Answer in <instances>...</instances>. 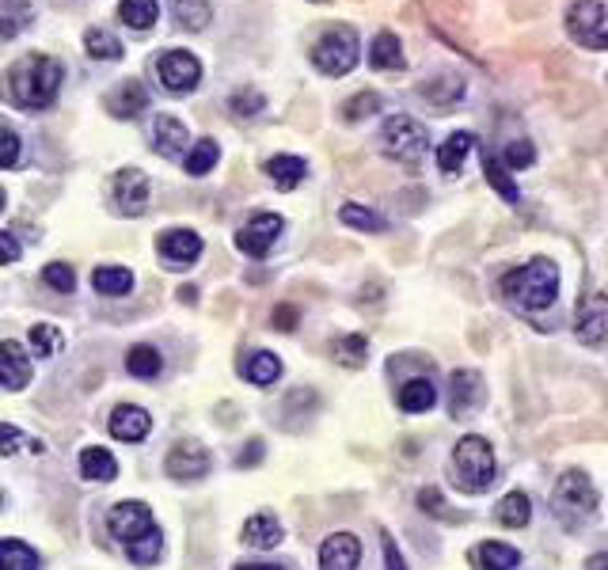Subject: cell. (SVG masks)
I'll use <instances>...</instances> for the list:
<instances>
[{"label":"cell","mask_w":608,"mask_h":570,"mask_svg":"<svg viewBox=\"0 0 608 570\" xmlns=\"http://www.w3.org/2000/svg\"><path fill=\"white\" fill-rule=\"evenodd\" d=\"M61 80H65L61 61H54V57L46 54H27L8 69L4 92H8V99H12L16 107H23V111H42V107H50L57 99Z\"/></svg>","instance_id":"cell-1"},{"label":"cell","mask_w":608,"mask_h":570,"mask_svg":"<svg viewBox=\"0 0 608 570\" xmlns=\"http://www.w3.org/2000/svg\"><path fill=\"white\" fill-rule=\"evenodd\" d=\"M502 293L510 297L513 304L529 308V312H540L555 304L559 297V266L551 259H532L529 266H517L502 278Z\"/></svg>","instance_id":"cell-2"},{"label":"cell","mask_w":608,"mask_h":570,"mask_svg":"<svg viewBox=\"0 0 608 570\" xmlns=\"http://www.w3.org/2000/svg\"><path fill=\"white\" fill-rule=\"evenodd\" d=\"M453 472H456V487L468 494H483L494 483V453L487 445V437H460L453 453Z\"/></svg>","instance_id":"cell-3"},{"label":"cell","mask_w":608,"mask_h":570,"mask_svg":"<svg viewBox=\"0 0 608 570\" xmlns=\"http://www.w3.org/2000/svg\"><path fill=\"white\" fill-rule=\"evenodd\" d=\"M358 35L350 31V27H331V31H323V38L312 46V61H316V69L327 76H346L354 65H358Z\"/></svg>","instance_id":"cell-4"},{"label":"cell","mask_w":608,"mask_h":570,"mask_svg":"<svg viewBox=\"0 0 608 570\" xmlns=\"http://www.w3.org/2000/svg\"><path fill=\"white\" fill-rule=\"evenodd\" d=\"M426 145H430L426 126L415 122L411 114H392L384 122V149H388V156H396L403 164H418L426 156Z\"/></svg>","instance_id":"cell-5"},{"label":"cell","mask_w":608,"mask_h":570,"mask_svg":"<svg viewBox=\"0 0 608 570\" xmlns=\"http://www.w3.org/2000/svg\"><path fill=\"white\" fill-rule=\"evenodd\" d=\"M555 506H559V513H563L567 521H574V517L586 521V517H593L597 506H601V494L589 483L586 472H567L559 479V487H555Z\"/></svg>","instance_id":"cell-6"},{"label":"cell","mask_w":608,"mask_h":570,"mask_svg":"<svg viewBox=\"0 0 608 570\" xmlns=\"http://www.w3.org/2000/svg\"><path fill=\"white\" fill-rule=\"evenodd\" d=\"M567 31L578 38L586 50H605L608 46V16L601 0H578L567 12Z\"/></svg>","instance_id":"cell-7"},{"label":"cell","mask_w":608,"mask_h":570,"mask_svg":"<svg viewBox=\"0 0 608 570\" xmlns=\"http://www.w3.org/2000/svg\"><path fill=\"white\" fill-rule=\"evenodd\" d=\"M107 529H111L114 540L126 544V548L149 540L152 532H160L156 529V521H152V510L145 502H118V506H111V513H107Z\"/></svg>","instance_id":"cell-8"},{"label":"cell","mask_w":608,"mask_h":570,"mask_svg":"<svg viewBox=\"0 0 608 570\" xmlns=\"http://www.w3.org/2000/svg\"><path fill=\"white\" fill-rule=\"evenodd\" d=\"M156 76H160L164 92L187 95V92L198 88V80H202V65H198V57L190 54V50H164L160 61H156Z\"/></svg>","instance_id":"cell-9"},{"label":"cell","mask_w":608,"mask_h":570,"mask_svg":"<svg viewBox=\"0 0 608 570\" xmlns=\"http://www.w3.org/2000/svg\"><path fill=\"white\" fill-rule=\"evenodd\" d=\"M282 228H285V221L278 217V213H255V217L240 228L236 247H240L244 255H251V259H263V255H270L274 240L282 236Z\"/></svg>","instance_id":"cell-10"},{"label":"cell","mask_w":608,"mask_h":570,"mask_svg":"<svg viewBox=\"0 0 608 570\" xmlns=\"http://www.w3.org/2000/svg\"><path fill=\"white\" fill-rule=\"evenodd\" d=\"M114 202L126 217H141L145 206H149V179L145 171L137 168H122L114 175Z\"/></svg>","instance_id":"cell-11"},{"label":"cell","mask_w":608,"mask_h":570,"mask_svg":"<svg viewBox=\"0 0 608 570\" xmlns=\"http://www.w3.org/2000/svg\"><path fill=\"white\" fill-rule=\"evenodd\" d=\"M168 475L171 479H187V483H194V479H202V475L209 472V453L198 445V441H175L168 453Z\"/></svg>","instance_id":"cell-12"},{"label":"cell","mask_w":608,"mask_h":570,"mask_svg":"<svg viewBox=\"0 0 608 570\" xmlns=\"http://www.w3.org/2000/svg\"><path fill=\"white\" fill-rule=\"evenodd\" d=\"M361 540L354 532H335L320 548V570H358Z\"/></svg>","instance_id":"cell-13"},{"label":"cell","mask_w":608,"mask_h":570,"mask_svg":"<svg viewBox=\"0 0 608 570\" xmlns=\"http://www.w3.org/2000/svg\"><path fill=\"white\" fill-rule=\"evenodd\" d=\"M160 255H164V263L171 266L198 263V259H202V236L190 232V228H168V232L160 236Z\"/></svg>","instance_id":"cell-14"},{"label":"cell","mask_w":608,"mask_h":570,"mask_svg":"<svg viewBox=\"0 0 608 570\" xmlns=\"http://www.w3.org/2000/svg\"><path fill=\"white\" fill-rule=\"evenodd\" d=\"M152 145H156L160 156H168V160H183V152H187V145H190V133L175 114H156Z\"/></svg>","instance_id":"cell-15"},{"label":"cell","mask_w":608,"mask_h":570,"mask_svg":"<svg viewBox=\"0 0 608 570\" xmlns=\"http://www.w3.org/2000/svg\"><path fill=\"white\" fill-rule=\"evenodd\" d=\"M27 380H31V358H27V350L12 339L0 342V384L19 392Z\"/></svg>","instance_id":"cell-16"},{"label":"cell","mask_w":608,"mask_h":570,"mask_svg":"<svg viewBox=\"0 0 608 570\" xmlns=\"http://www.w3.org/2000/svg\"><path fill=\"white\" fill-rule=\"evenodd\" d=\"M152 430V418L145 407H133V403H122V407H114L111 415V434L118 441H145V434Z\"/></svg>","instance_id":"cell-17"},{"label":"cell","mask_w":608,"mask_h":570,"mask_svg":"<svg viewBox=\"0 0 608 570\" xmlns=\"http://www.w3.org/2000/svg\"><path fill=\"white\" fill-rule=\"evenodd\" d=\"M149 107V92L141 80H122L111 95H107V111L114 118H137V114Z\"/></svg>","instance_id":"cell-18"},{"label":"cell","mask_w":608,"mask_h":570,"mask_svg":"<svg viewBox=\"0 0 608 570\" xmlns=\"http://www.w3.org/2000/svg\"><path fill=\"white\" fill-rule=\"evenodd\" d=\"M282 521L274 517V513H255L251 521L244 525V544H251V548H278L282 544Z\"/></svg>","instance_id":"cell-19"},{"label":"cell","mask_w":608,"mask_h":570,"mask_svg":"<svg viewBox=\"0 0 608 570\" xmlns=\"http://www.w3.org/2000/svg\"><path fill=\"white\" fill-rule=\"evenodd\" d=\"M472 145H475V137L468 130L449 133V137H445V145H437V168L445 171V175H456V171L464 168V160H468Z\"/></svg>","instance_id":"cell-20"},{"label":"cell","mask_w":608,"mask_h":570,"mask_svg":"<svg viewBox=\"0 0 608 570\" xmlns=\"http://www.w3.org/2000/svg\"><path fill=\"white\" fill-rule=\"evenodd\" d=\"M434 403H437V388L430 377H415L399 388V407H403L407 415H422V411H430Z\"/></svg>","instance_id":"cell-21"},{"label":"cell","mask_w":608,"mask_h":570,"mask_svg":"<svg viewBox=\"0 0 608 570\" xmlns=\"http://www.w3.org/2000/svg\"><path fill=\"white\" fill-rule=\"evenodd\" d=\"M369 61H373V69H380V73H396V69L407 65V61H403V50H399V38L392 35V31H380V35L373 38Z\"/></svg>","instance_id":"cell-22"},{"label":"cell","mask_w":608,"mask_h":570,"mask_svg":"<svg viewBox=\"0 0 608 570\" xmlns=\"http://www.w3.org/2000/svg\"><path fill=\"white\" fill-rule=\"evenodd\" d=\"M80 475H84V479H95V483H111L114 475H118V460H114L107 449L88 445V449L80 453Z\"/></svg>","instance_id":"cell-23"},{"label":"cell","mask_w":608,"mask_h":570,"mask_svg":"<svg viewBox=\"0 0 608 570\" xmlns=\"http://www.w3.org/2000/svg\"><path fill=\"white\" fill-rule=\"evenodd\" d=\"M240 373H244L251 384L266 388V384H274V380L282 377V361H278V354H270V350H255V354L240 365Z\"/></svg>","instance_id":"cell-24"},{"label":"cell","mask_w":608,"mask_h":570,"mask_svg":"<svg viewBox=\"0 0 608 570\" xmlns=\"http://www.w3.org/2000/svg\"><path fill=\"white\" fill-rule=\"evenodd\" d=\"M483 380H479V373H472V369H460V373H453V399H449V411L456 415H464L472 403H479V396H483V388H479Z\"/></svg>","instance_id":"cell-25"},{"label":"cell","mask_w":608,"mask_h":570,"mask_svg":"<svg viewBox=\"0 0 608 570\" xmlns=\"http://www.w3.org/2000/svg\"><path fill=\"white\" fill-rule=\"evenodd\" d=\"M494 517H498V525H506V529H525L532 517V502L525 491H510L502 502H498V510H494Z\"/></svg>","instance_id":"cell-26"},{"label":"cell","mask_w":608,"mask_h":570,"mask_svg":"<svg viewBox=\"0 0 608 570\" xmlns=\"http://www.w3.org/2000/svg\"><path fill=\"white\" fill-rule=\"evenodd\" d=\"M35 19V8L27 0H0V38H16Z\"/></svg>","instance_id":"cell-27"},{"label":"cell","mask_w":608,"mask_h":570,"mask_svg":"<svg viewBox=\"0 0 608 570\" xmlns=\"http://www.w3.org/2000/svg\"><path fill=\"white\" fill-rule=\"evenodd\" d=\"M304 160L301 156H274V160H266V175H270V183L278 190H293L297 183L304 179Z\"/></svg>","instance_id":"cell-28"},{"label":"cell","mask_w":608,"mask_h":570,"mask_svg":"<svg viewBox=\"0 0 608 570\" xmlns=\"http://www.w3.org/2000/svg\"><path fill=\"white\" fill-rule=\"evenodd\" d=\"M605 327H608L605 301H601V297H593L586 312L578 316V339L586 342V346H597V342L605 339Z\"/></svg>","instance_id":"cell-29"},{"label":"cell","mask_w":608,"mask_h":570,"mask_svg":"<svg viewBox=\"0 0 608 570\" xmlns=\"http://www.w3.org/2000/svg\"><path fill=\"white\" fill-rule=\"evenodd\" d=\"M475 563H479L483 570H513L517 563H521V555H517V548H510V544L487 540V544H479V548H475Z\"/></svg>","instance_id":"cell-30"},{"label":"cell","mask_w":608,"mask_h":570,"mask_svg":"<svg viewBox=\"0 0 608 570\" xmlns=\"http://www.w3.org/2000/svg\"><path fill=\"white\" fill-rule=\"evenodd\" d=\"M118 19L130 23L133 31H149V27H156V19H160V4H156V0H122V4H118Z\"/></svg>","instance_id":"cell-31"},{"label":"cell","mask_w":608,"mask_h":570,"mask_svg":"<svg viewBox=\"0 0 608 570\" xmlns=\"http://www.w3.org/2000/svg\"><path fill=\"white\" fill-rule=\"evenodd\" d=\"M92 285L103 293V297H122L133 289V274L126 266H99L92 274Z\"/></svg>","instance_id":"cell-32"},{"label":"cell","mask_w":608,"mask_h":570,"mask_svg":"<svg viewBox=\"0 0 608 570\" xmlns=\"http://www.w3.org/2000/svg\"><path fill=\"white\" fill-rule=\"evenodd\" d=\"M19 449H31V453H46V441L16 430L12 422H0V456H12Z\"/></svg>","instance_id":"cell-33"},{"label":"cell","mask_w":608,"mask_h":570,"mask_svg":"<svg viewBox=\"0 0 608 570\" xmlns=\"http://www.w3.org/2000/svg\"><path fill=\"white\" fill-rule=\"evenodd\" d=\"M0 570H38V555L23 540H0Z\"/></svg>","instance_id":"cell-34"},{"label":"cell","mask_w":608,"mask_h":570,"mask_svg":"<svg viewBox=\"0 0 608 570\" xmlns=\"http://www.w3.org/2000/svg\"><path fill=\"white\" fill-rule=\"evenodd\" d=\"M171 12L175 19L187 27V31H202L213 16V8H209V0H171Z\"/></svg>","instance_id":"cell-35"},{"label":"cell","mask_w":608,"mask_h":570,"mask_svg":"<svg viewBox=\"0 0 608 570\" xmlns=\"http://www.w3.org/2000/svg\"><path fill=\"white\" fill-rule=\"evenodd\" d=\"M84 50H88V57H95V61H118V57H122V42H118L111 31L92 27V31L84 35Z\"/></svg>","instance_id":"cell-36"},{"label":"cell","mask_w":608,"mask_h":570,"mask_svg":"<svg viewBox=\"0 0 608 570\" xmlns=\"http://www.w3.org/2000/svg\"><path fill=\"white\" fill-rule=\"evenodd\" d=\"M160 365H164V361H160V350H156V346H145V342H141V346H133L130 358H126V369L141 380L156 377V373H160Z\"/></svg>","instance_id":"cell-37"},{"label":"cell","mask_w":608,"mask_h":570,"mask_svg":"<svg viewBox=\"0 0 608 570\" xmlns=\"http://www.w3.org/2000/svg\"><path fill=\"white\" fill-rule=\"evenodd\" d=\"M483 175H487V183H491V187L498 190L506 202H513V206L521 202V190H517V183L510 179V171L502 168L494 156H483Z\"/></svg>","instance_id":"cell-38"},{"label":"cell","mask_w":608,"mask_h":570,"mask_svg":"<svg viewBox=\"0 0 608 570\" xmlns=\"http://www.w3.org/2000/svg\"><path fill=\"white\" fill-rule=\"evenodd\" d=\"M217 160H221L217 141H213V137H202V141H194V149L187 152V175H206Z\"/></svg>","instance_id":"cell-39"},{"label":"cell","mask_w":608,"mask_h":570,"mask_svg":"<svg viewBox=\"0 0 608 570\" xmlns=\"http://www.w3.org/2000/svg\"><path fill=\"white\" fill-rule=\"evenodd\" d=\"M31 350H35V358H54L57 350H61V327H54V323H35V327H31Z\"/></svg>","instance_id":"cell-40"},{"label":"cell","mask_w":608,"mask_h":570,"mask_svg":"<svg viewBox=\"0 0 608 570\" xmlns=\"http://www.w3.org/2000/svg\"><path fill=\"white\" fill-rule=\"evenodd\" d=\"M365 354H369V342H365V335H342V339L335 342V358H339L346 369H358V365H365Z\"/></svg>","instance_id":"cell-41"},{"label":"cell","mask_w":608,"mask_h":570,"mask_svg":"<svg viewBox=\"0 0 608 570\" xmlns=\"http://www.w3.org/2000/svg\"><path fill=\"white\" fill-rule=\"evenodd\" d=\"M339 217H342V225H350V228H369V232H380V228H384V217H380V213H373V209L358 206V202L342 206Z\"/></svg>","instance_id":"cell-42"},{"label":"cell","mask_w":608,"mask_h":570,"mask_svg":"<svg viewBox=\"0 0 608 570\" xmlns=\"http://www.w3.org/2000/svg\"><path fill=\"white\" fill-rule=\"evenodd\" d=\"M380 111V95L377 92H358L346 107H342V114H346V122H361V118H369V114Z\"/></svg>","instance_id":"cell-43"},{"label":"cell","mask_w":608,"mask_h":570,"mask_svg":"<svg viewBox=\"0 0 608 570\" xmlns=\"http://www.w3.org/2000/svg\"><path fill=\"white\" fill-rule=\"evenodd\" d=\"M532 160H536V149H532L529 141H510V145H506V156H502L498 164L506 171H517V168H529Z\"/></svg>","instance_id":"cell-44"},{"label":"cell","mask_w":608,"mask_h":570,"mask_svg":"<svg viewBox=\"0 0 608 570\" xmlns=\"http://www.w3.org/2000/svg\"><path fill=\"white\" fill-rule=\"evenodd\" d=\"M42 278H46V285L50 289H57V293H73L76 289V274L69 263H50L46 270H42Z\"/></svg>","instance_id":"cell-45"},{"label":"cell","mask_w":608,"mask_h":570,"mask_svg":"<svg viewBox=\"0 0 608 570\" xmlns=\"http://www.w3.org/2000/svg\"><path fill=\"white\" fill-rule=\"evenodd\" d=\"M422 95L430 99V103H453V99H460L464 95V84L460 80H453V76H445V80H437V84H430V88H422Z\"/></svg>","instance_id":"cell-46"},{"label":"cell","mask_w":608,"mask_h":570,"mask_svg":"<svg viewBox=\"0 0 608 570\" xmlns=\"http://www.w3.org/2000/svg\"><path fill=\"white\" fill-rule=\"evenodd\" d=\"M19 149H23V145H19V133L0 122V168H16Z\"/></svg>","instance_id":"cell-47"},{"label":"cell","mask_w":608,"mask_h":570,"mask_svg":"<svg viewBox=\"0 0 608 570\" xmlns=\"http://www.w3.org/2000/svg\"><path fill=\"white\" fill-rule=\"evenodd\" d=\"M263 107H266V99L259 92H251V88L232 95V111L240 114V118H251V114H259Z\"/></svg>","instance_id":"cell-48"},{"label":"cell","mask_w":608,"mask_h":570,"mask_svg":"<svg viewBox=\"0 0 608 570\" xmlns=\"http://www.w3.org/2000/svg\"><path fill=\"white\" fill-rule=\"evenodd\" d=\"M380 548H384V567L407 570V563H403V555H399V548H396V540H392V532H380Z\"/></svg>","instance_id":"cell-49"},{"label":"cell","mask_w":608,"mask_h":570,"mask_svg":"<svg viewBox=\"0 0 608 570\" xmlns=\"http://www.w3.org/2000/svg\"><path fill=\"white\" fill-rule=\"evenodd\" d=\"M418 506L426 513H434V517H445V502H441V491H437V487H422V491H418Z\"/></svg>","instance_id":"cell-50"},{"label":"cell","mask_w":608,"mask_h":570,"mask_svg":"<svg viewBox=\"0 0 608 570\" xmlns=\"http://www.w3.org/2000/svg\"><path fill=\"white\" fill-rule=\"evenodd\" d=\"M263 456H266V445H263V441H259V437H255V441H247V449H244V453L236 456V468H251V464H259Z\"/></svg>","instance_id":"cell-51"},{"label":"cell","mask_w":608,"mask_h":570,"mask_svg":"<svg viewBox=\"0 0 608 570\" xmlns=\"http://www.w3.org/2000/svg\"><path fill=\"white\" fill-rule=\"evenodd\" d=\"M19 259V244H16V236H8V232H0V263L8 266V263H16Z\"/></svg>","instance_id":"cell-52"},{"label":"cell","mask_w":608,"mask_h":570,"mask_svg":"<svg viewBox=\"0 0 608 570\" xmlns=\"http://www.w3.org/2000/svg\"><path fill=\"white\" fill-rule=\"evenodd\" d=\"M274 323H278V331H293V327H297V312H293V308H278V312H274Z\"/></svg>","instance_id":"cell-53"},{"label":"cell","mask_w":608,"mask_h":570,"mask_svg":"<svg viewBox=\"0 0 608 570\" xmlns=\"http://www.w3.org/2000/svg\"><path fill=\"white\" fill-rule=\"evenodd\" d=\"M586 570H608V555H605V551H601V555H593V559L586 563Z\"/></svg>","instance_id":"cell-54"},{"label":"cell","mask_w":608,"mask_h":570,"mask_svg":"<svg viewBox=\"0 0 608 570\" xmlns=\"http://www.w3.org/2000/svg\"><path fill=\"white\" fill-rule=\"evenodd\" d=\"M179 297H183L187 304H194V301H198V289H194V285H187V289H179Z\"/></svg>","instance_id":"cell-55"},{"label":"cell","mask_w":608,"mask_h":570,"mask_svg":"<svg viewBox=\"0 0 608 570\" xmlns=\"http://www.w3.org/2000/svg\"><path fill=\"white\" fill-rule=\"evenodd\" d=\"M236 570H282V567H266V563H240Z\"/></svg>","instance_id":"cell-56"},{"label":"cell","mask_w":608,"mask_h":570,"mask_svg":"<svg viewBox=\"0 0 608 570\" xmlns=\"http://www.w3.org/2000/svg\"><path fill=\"white\" fill-rule=\"evenodd\" d=\"M4 202H8V198H4V190H0V209H4Z\"/></svg>","instance_id":"cell-57"},{"label":"cell","mask_w":608,"mask_h":570,"mask_svg":"<svg viewBox=\"0 0 608 570\" xmlns=\"http://www.w3.org/2000/svg\"><path fill=\"white\" fill-rule=\"evenodd\" d=\"M316 4H323V0H316Z\"/></svg>","instance_id":"cell-58"}]
</instances>
